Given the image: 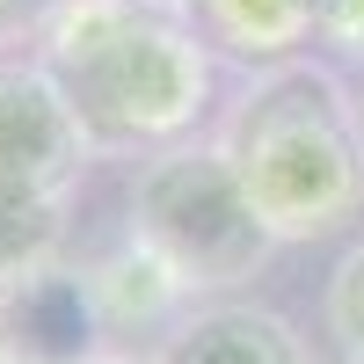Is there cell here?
Segmentation results:
<instances>
[{
	"mask_svg": "<svg viewBox=\"0 0 364 364\" xmlns=\"http://www.w3.org/2000/svg\"><path fill=\"white\" fill-rule=\"evenodd\" d=\"M219 154L277 240H321L364 211V109L336 73L284 58L262 66L219 124Z\"/></svg>",
	"mask_w": 364,
	"mask_h": 364,
	"instance_id": "6da1fadb",
	"label": "cell"
},
{
	"mask_svg": "<svg viewBox=\"0 0 364 364\" xmlns=\"http://www.w3.org/2000/svg\"><path fill=\"white\" fill-rule=\"evenodd\" d=\"M44 66L95 146H168L211 95L197 29L146 0H66L44 29Z\"/></svg>",
	"mask_w": 364,
	"mask_h": 364,
	"instance_id": "7a4b0ae2",
	"label": "cell"
},
{
	"mask_svg": "<svg viewBox=\"0 0 364 364\" xmlns=\"http://www.w3.org/2000/svg\"><path fill=\"white\" fill-rule=\"evenodd\" d=\"M132 240H146L190 291H233L269 262L277 233L219 146H168L132 190Z\"/></svg>",
	"mask_w": 364,
	"mask_h": 364,
	"instance_id": "3957f363",
	"label": "cell"
},
{
	"mask_svg": "<svg viewBox=\"0 0 364 364\" xmlns=\"http://www.w3.org/2000/svg\"><path fill=\"white\" fill-rule=\"evenodd\" d=\"M109 336L95 269L51 255L0 277V350L15 364H109Z\"/></svg>",
	"mask_w": 364,
	"mask_h": 364,
	"instance_id": "277c9868",
	"label": "cell"
},
{
	"mask_svg": "<svg viewBox=\"0 0 364 364\" xmlns=\"http://www.w3.org/2000/svg\"><path fill=\"white\" fill-rule=\"evenodd\" d=\"M87 154H95V139L73 117L58 73L0 58V182L66 197L87 168Z\"/></svg>",
	"mask_w": 364,
	"mask_h": 364,
	"instance_id": "5b68a950",
	"label": "cell"
},
{
	"mask_svg": "<svg viewBox=\"0 0 364 364\" xmlns=\"http://www.w3.org/2000/svg\"><path fill=\"white\" fill-rule=\"evenodd\" d=\"M154 364H314V357L284 314L233 299V306H197L190 321H175V336L154 350Z\"/></svg>",
	"mask_w": 364,
	"mask_h": 364,
	"instance_id": "8992f818",
	"label": "cell"
},
{
	"mask_svg": "<svg viewBox=\"0 0 364 364\" xmlns=\"http://www.w3.org/2000/svg\"><path fill=\"white\" fill-rule=\"evenodd\" d=\"M197 22L240 66H284L299 44H314L321 0H197Z\"/></svg>",
	"mask_w": 364,
	"mask_h": 364,
	"instance_id": "52a82bcc",
	"label": "cell"
},
{
	"mask_svg": "<svg viewBox=\"0 0 364 364\" xmlns=\"http://www.w3.org/2000/svg\"><path fill=\"white\" fill-rule=\"evenodd\" d=\"M95 291H102L109 328H154V321H168V314L182 306V299H197L154 248H146V240H132L124 255H109V262L95 269Z\"/></svg>",
	"mask_w": 364,
	"mask_h": 364,
	"instance_id": "ba28073f",
	"label": "cell"
},
{
	"mask_svg": "<svg viewBox=\"0 0 364 364\" xmlns=\"http://www.w3.org/2000/svg\"><path fill=\"white\" fill-rule=\"evenodd\" d=\"M66 240V211L51 190H15L0 182V277H15L29 262H51Z\"/></svg>",
	"mask_w": 364,
	"mask_h": 364,
	"instance_id": "9c48e42d",
	"label": "cell"
},
{
	"mask_svg": "<svg viewBox=\"0 0 364 364\" xmlns=\"http://www.w3.org/2000/svg\"><path fill=\"white\" fill-rule=\"evenodd\" d=\"M328 328H336V343L350 357H364V240L336 262V277H328Z\"/></svg>",
	"mask_w": 364,
	"mask_h": 364,
	"instance_id": "30bf717a",
	"label": "cell"
},
{
	"mask_svg": "<svg viewBox=\"0 0 364 364\" xmlns=\"http://www.w3.org/2000/svg\"><path fill=\"white\" fill-rule=\"evenodd\" d=\"M321 37L350 58H364V0H321Z\"/></svg>",
	"mask_w": 364,
	"mask_h": 364,
	"instance_id": "8fae6325",
	"label": "cell"
},
{
	"mask_svg": "<svg viewBox=\"0 0 364 364\" xmlns=\"http://www.w3.org/2000/svg\"><path fill=\"white\" fill-rule=\"evenodd\" d=\"M58 8H66V0H0V44L22 37V29H51Z\"/></svg>",
	"mask_w": 364,
	"mask_h": 364,
	"instance_id": "7c38bea8",
	"label": "cell"
},
{
	"mask_svg": "<svg viewBox=\"0 0 364 364\" xmlns=\"http://www.w3.org/2000/svg\"><path fill=\"white\" fill-rule=\"evenodd\" d=\"M146 8H168V15H175V8H190V0H146Z\"/></svg>",
	"mask_w": 364,
	"mask_h": 364,
	"instance_id": "4fadbf2b",
	"label": "cell"
},
{
	"mask_svg": "<svg viewBox=\"0 0 364 364\" xmlns=\"http://www.w3.org/2000/svg\"><path fill=\"white\" fill-rule=\"evenodd\" d=\"M0 364H15V357H8V350H0Z\"/></svg>",
	"mask_w": 364,
	"mask_h": 364,
	"instance_id": "5bb4252c",
	"label": "cell"
},
{
	"mask_svg": "<svg viewBox=\"0 0 364 364\" xmlns=\"http://www.w3.org/2000/svg\"><path fill=\"white\" fill-rule=\"evenodd\" d=\"M350 364H364V357H350Z\"/></svg>",
	"mask_w": 364,
	"mask_h": 364,
	"instance_id": "9a60e30c",
	"label": "cell"
},
{
	"mask_svg": "<svg viewBox=\"0 0 364 364\" xmlns=\"http://www.w3.org/2000/svg\"><path fill=\"white\" fill-rule=\"evenodd\" d=\"M357 109H364V102H357Z\"/></svg>",
	"mask_w": 364,
	"mask_h": 364,
	"instance_id": "2e32d148",
	"label": "cell"
}]
</instances>
